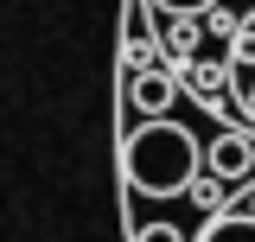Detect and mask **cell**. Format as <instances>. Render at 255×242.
Wrapping results in <instances>:
<instances>
[{
	"mask_svg": "<svg viewBox=\"0 0 255 242\" xmlns=\"http://www.w3.org/2000/svg\"><path fill=\"white\" fill-rule=\"evenodd\" d=\"M122 166H128V185L140 198H185L204 179V140L185 121L159 115V121H140L122 140Z\"/></svg>",
	"mask_w": 255,
	"mask_h": 242,
	"instance_id": "6da1fadb",
	"label": "cell"
},
{
	"mask_svg": "<svg viewBox=\"0 0 255 242\" xmlns=\"http://www.w3.org/2000/svg\"><path fill=\"white\" fill-rule=\"evenodd\" d=\"M204 172L223 185H243L255 172V140L249 134H211V147H204Z\"/></svg>",
	"mask_w": 255,
	"mask_h": 242,
	"instance_id": "7a4b0ae2",
	"label": "cell"
},
{
	"mask_svg": "<svg viewBox=\"0 0 255 242\" xmlns=\"http://www.w3.org/2000/svg\"><path fill=\"white\" fill-rule=\"evenodd\" d=\"M128 102H134V115H147V121L172 115V102H179V77H172V70H140V77L128 83Z\"/></svg>",
	"mask_w": 255,
	"mask_h": 242,
	"instance_id": "3957f363",
	"label": "cell"
},
{
	"mask_svg": "<svg viewBox=\"0 0 255 242\" xmlns=\"http://www.w3.org/2000/svg\"><path fill=\"white\" fill-rule=\"evenodd\" d=\"M198 242H255V211H223V217H211V223L198 230Z\"/></svg>",
	"mask_w": 255,
	"mask_h": 242,
	"instance_id": "277c9868",
	"label": "cell"
},
{
	"mask_svg": "<svg viewBox=\"0 0 255 242\" xmlns=\"http://www.w3.org/2000/svg\"><path fill=\"white\" fill-rule=\"evenodd\" d=\"M191 198H198V204H204L211 217H223V211H217V204H223V179H211V172H204V179L191 185Z\"/></svg>",
	"mask_w": 255,
	"mask_h": 242,
	"instance_id": "5b68a950",
	"label": "cell"
},
{
	"mask_svg": "<svg viewBox=\"0 0 255 242\" xmlns=\"http://www.w3.org/2000/svg\"><path fill=\"white\" fill-rule=\"evenodd\" d=\"M159 13H179V19H191V13H211L217 0H153Z\"/></svg>",
	"mask_w": 255,
	"mask_h": 242,
	"instance_id": "8992f818",
	"label": "cell"
},
{
	"mask_svg": "<svg viewBox=\"0 0 255 242\" xmlns=\"http://www.w3.org/2000/svg\"><path fill=\"white\" fill-rule=\"evenodd\" d=\"M134 242H185V236H179L172 223H147V230H140V236H134Z\"/></svg>",
	"mask_w": 255,
	"mask_h": 242,
	"instance_id": "52a82bcc",
	"label": "cell"
},
{
	"mask_svg": "<svg viewBox=\"0 0 255 242\" xmlns=\"http://www.w3.org/2000/svg\"><path fill=\"white\" fill-rule=\"evenodd\" d=\"M243 115L255 121V70H249V77H243Z\"/></svg>",
	"mask_w": 255,
	"mask_h": 242,
	"instance_id": "ba28073f",
	"label": "cell"
}]
</instances>
